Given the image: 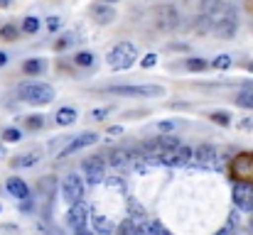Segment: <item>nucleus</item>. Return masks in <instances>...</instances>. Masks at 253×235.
Instances as JSON below:
<instances>
[{
  "instance_id": "nucleus-1",
  "label": "nucleus",
  "mask_w": 253,
  "mask_h": 235,
  "mask_svg": "<svg viewBox=\"0 0 253 235\" xmlns=\"http://www.w3.org/2000/svg\"><path fill=\"white\" fill-rule=\"evenodd\" d=\"M204 15H209V20H211V32H216L219 37H224V39H231L234 34H236V30H239V15H236V7L231 5V2H219L214 10H209V12H204Z\"/></svg>"
},
{
  "instance_id": "nucleus-2",
  "label": "nucleus",
  "mask_w": 253,
  "mask_h": 235,
  "mask_svg": "<svg viewBox=\"0 0 253 235\" xmlns=\"http://www.w3.org/2000/svg\"><path fill=\"white\" fill-rule=\"evenodd\" d=\"M108 67L116 69V71H126L130 69L135 62H138V49L130 44V42H118L111 52H108Z\"/></svg>"
},
{
  "instance_id": "nucleus-3",
  "label": "nucleus",
  "mask_w": 253,
  "mask_h": 235,
  "mask_svg": "<svg viewBox=\"0 0 253 235\" xmlns=\"http://www.w3.org/2000/svg\"><path fill=\"white\" fill-rule=\"evenodd\" d=\"M20 98L30 105H44L54 101V88L49 83H25L20 86Z\"/></svg>"
},
{
  "instance_id": "nucleus-4",
  "label": "nucleus",
  "mask_w": 253,
  "mask_h": 235,
  "mask_svg": "<svg viewBox=\"0 0 253 235\" xmlns=\"http://www.w3.org/2000/svg\"><path fill=\"white\" fill-rule=\"evenodd\" d=\"M231 176L236 181H251L253 184V152H241L231 162Z\"/></svg>"
},
{
  "instance_id": "nucleus-5",
  "label": "nucleus",
  "mask_w": 253,
  "mask_h": 235,
  "mask_svg": "<svg viewBox=\"0 0 253 235\" xmlns=\"http://www.w3.org/2000/svg\"><path fill=\"white\" fill-rule=\"evenodd\" d=\"M179 10L174 7V5H160V7H155V25L160 27V30H174V27H179Z\"/></svg>"
},
{
  "instance_id": "nucleus-6",
  "label": "nucleus",
  "mask_w": 253,
  "mask_h": 235,
  "mask_svg": "<svg viewBox=\"0 0 253 235\" xmlns=\"http://www.w3.org/2000/svg\"><path fill=\"white\" fill-rule=\"evenodd\" d=\"M62 196H64V201H67L69 206L77 203V201H82V199H84V181H82V176L69 174V176L62 181Z\"/></svg>"
},
{
  "instance_id": "nucleus-7",
  "label": "nucleus",
  "mask_w": 253,
  "mask_h": 235,
  "mask_svg": "<svg viewBox=\"0 0 253 235\" xmlns=\"http://www.w3.org/2000/svg\"><path fill=\"white\" fill-rule=\"evenodd\" d=\"M108 93H116V96H143V98H150V96H163L165 88L163 86H111Z\"/></svg>"
},
{
  "instance_id": "nucleus-8",
  "label": "nucleus",
  "mask_w": 253,
  "mask_h": 235,
  "mask_svg": "<svg viewBox=\"0 0 253 235\" xmlns=\"http://www.w3.org/2000/svg\"><path fill=\"white\" fill-rule=\"evenodd\" d=\"M82 169H84V176L88 184H101L106 179V167H103V159L101 155H93L82 162Z\"/></svg>"
},
{
  "instance_id": "nucleus-9",
  "label": "nucleus",
  "mask_w": 253,
  "mask_h": 235,
  "mask_svg": "<svg viewBox=\"0 0 253 235\" xmlns=\"http://www.w3.org/2000/svg\"><path fill=\"white\" fill-rule=\"evenodd\" d=\"M234 203L239 211H253V184L251 181H236L234 184Z\"/></svg>"
},
{
  "instance_id": "nucleus-10",
  "label": "nucleus",
  "mask_w": 253,
  "mask_h": 235,
  "mask_svg": "<svg viewBox=\"0 0 253 235\" xmlns=\"http://www.w3.org/2000/svg\"><path fill=\"white\" fill-rule=\"evenodd\" d=\"M194 162H197V167H202V169H216V167H219V152H216V147H211V145H199V147L194 150Z\"/></svg>"
},
{
  "instance_id": "nucleus-11",
  "label": "nucleus",
  "mask_w": 253,
  "mask_h": 235,
  "mask_svg": "<svg viewBox=\"0 0 253 235\" xmlns=\"http://www.w3.org/2000/svg\"><path fill=\"white\" fill-rule=\"evenodd\" d=\"M88 15H91L98 25H111V22L116 20V10H113L108 2H101V0L88 7Z\"/></svg>"
},
{
  "instance_id": "nucleus-12",
  "label": "nucleus",
  "mask_w": 253,
  "mask_h": 235,
  "mask_svg": "<svg viewBox=\"0 0 253 235\" xmlns=\"http://www.w3.org/2000/svg\"><path fill=\"white\" fill-rule=\"evenodd\" d=\"M86 221H88V206H86L84 201H77V203H72V208H69V216H67V223L77 231V228H86Z\"/></svg>"
},
{
  "instance_id": "nucleus-13",
  "label": "nucleus",
  "mask_w": 253,
  "mask_h": 235,
  "mask_svg": "<svg viewBox=\"0 0 253 235\" xmlns=\"http://www.w3.org/2000/svg\"><path fill=\"white\" fill-rule=\"evenodd\" d=\"M98 142V135L96 133H84V135H79L77 140H72L62 152H59V157H69L74 155V152H79V150H84V147H88V145H96Z\"/></svg>"
},
{
  "instance_id": "nucleus-14",
  "label": "nucleus",
  "mask_w": 253,
  "mask_h": 235,
  "mask_svg": "<svg viewBox=\"0 0 253 235\" xmlns=\"http://www.w3.org/2000/svg\"><path fill=\"white\" fill-rule=\"evenodd\" d=\"M7 191H10V196H15V199H22V201H27L30 199V186L20 179V176H10L7 179Z\"/></svg>"
},
{
  "instance_id": "nucleus-15",
  "label": "nucleus",
  "mask_w": 253,
  "mask_h": 235,
  "mask_svg": "<svg viewBox=\"0 0 253 235\" xmlns=\"http://www.w3.org/2000/svg\"><path fill=\"white\" fill-rule=\"evenodd\" d=\"M108 162L116 167V169H128L133 164V152L130 150H113L108 155Z\"/></svg>"
},
{
  "instance_id": "nucleus-16",
  "label": "nucleus",
  "mask_w": 253,
  "mask_h": 235,
  "mask_svg": "<svg viewBox=\"0 0 253 235\" xmlns=\"http://www.w3.org/2000/svg\"><path fill=\"white\" fill-rule=\"evenodd\" d=\"M91 223H93V231L98 235H111L113 233V223L106 218V216H91Z\"/></svg>"
},
{
  "instance_id": "nucleus-17",
  "label": "nucleus",
  "mask_w": 253,
  "mask_h": 235,
  "mask_svg": "<svg viewBox=\"0 0 253 235\" xmlns=\"http://www.w3.org/2000/svg\"><path fill=\"white\" fill-rule=\"evenodd\" d=\"M77 123V110L74 108H59L57 110V125L67 128V125H74Z\"/></svg>"
},
{
  "instance_id": "nucleus-18",
  "label": "nucleus",
  "mask_w": 253,
  "mask_h": 235,
  "mask_svg": "<svg viewBox=\"0 0 253 235\" xmlns=\"http://www.w3.org/2000/svg\"><path fill=\"white\" fill-rule=\"evenodd\" d=\"M40 157H42L40 150L27 152V155H22L20 159H12V167H15V169H20V167H32V164H37V162H40Z\"/></svg>"
},
{
  "instance_id": "nucleus-19",
  "label": "nucleus",
  "mask_w": 253,
  "mask_h": 235,
  "mask_svg": "<svg viewBox=\"0 0 253 235\" xmlns=\"http://www.w3.org/2000/svg\"><path fill=\"white\" fill-rule=\"evenodd\" d=\"M236 105L253 110V83L251 86H246L244 91H239V96H236Z\"/></svg>"
},
{
  "instance_id": "nucleus-20",
  "label": "nucleus",
  "mask_w": 253,
  "mask_h": 235,
  "mask_svg": "<svg viewBox=\"0 0 253 235\" xmlns=\"http://www.w3.org/2000/svg\"><path fill=\"white\" fill-rule=\"evenodd\" d=\"M42 69H44V62H42V59H27V62L22 64V71H25L27 76H37V74H42Z\"/></svg>"
},
{
  "instance_id": "nucleus-21",
  "label": "nucleus",
  "mask_w": 253,
  "mask_h": 235,
  "mask_svg": "<svg viewBox=\"0 0 253 235\" xmlns=\"http://www.w3.org/2000/svg\"><path fill=\"white\" fill-rule=\"evenodd\" d=\"M116 233L118 235H138V223H135L133 218H126V221L116 228Z\"/></svg>"
},
{
  "instance_id": "nucleus-22",
  "label": "nucleus",
  "mask_w": 253,
  "mask_h": 235,
  "mask_svg": "<svg viewBox=\"0 0 253 235\" xmlns=\"http://www.w3.org/2000/svg\"><path fill=\"white\" fill-rule=\"evenodd\" d=\"M209 120L226 128V125H231V113H226V110H214V113L209 115Z\"/></svg>"
},
{
  "instance_id": "nucleus-23",
  "label": "nucleus",
  "mask_w": 253,
  "mask_h": 235,
  "mask_svg": "<svg viewBox=\"0 0 253 235\" xmlns=\"http://www.w3.org/2000/svg\"><path fill=\"white\" fill-rule=\"evenodd\" d=\"M128 211H130V218L135 221V223H140V221H145V208L143 206H138L133 199L128 201Z\"/></svg>"
},
{
  "instance_id": "nucleus-24",
  "label": "nucleus",
  "mask_w": 253,
  "mask_h": 235,
  "mask_svg": "<svg viewBox=\"0 0 253 235\" xmlns=\"http://www.w3.org/2000/svg\"><path fill=\"white\" fill-rule=\"evenodd\" d=\"M17 34H20V30H17L15 25H2V27H0V37H2L5 42H15Z\"/></svg>"
},
{
  "instance_id": "nucleus-25",
  "label": "nucleus",
  "mask_w": 253,
  "mask_h": 235,
  "mask_svg": "<svg viewBox=\"0 0 253 235\" xmlns=\"http://www.w3.org/2000/svg\"><path fill=\"white\" fill-rule=\"evenodd\" d=\"M93 59H96V57H93V54H91V52H79V54H74V64H77V67H93Z\"/></svg>"
},
{
  "instance_id": "nucleus-26",
  "label": "nucleus",
  "mask_w": 253,
  "mask_h": 235,
  "mask_svg": "<svg viewBox=\"0 0 253 235\" xmlns=\"http://www.w3.org/2000/svg\"><path fill=\"white\" fill-rule=\"evenodd\" d=\"M37 30H40V17H32V15L25 17V22H22V32H25V34H35Z\"/></svg>"
},
{
  "instance_id": "nucleus-27",
  "label": "nucleus",
  "mask_w": 253,
  "mask_h": 235,
  "mask_svg": "<svg viewBox=\"0 0 253 235\" xmlns=\"http://www.w3.org/2000/svg\"><path fill=\"white\" fill-rule=\"evenodd\" d=\"M231 64H234V59H231L229 54H219V57L211 62V67H214V69H219V71H226Z\"/></svg>"
},
{
  "instance_id": "nucleus-28",
  "label": "nucleus",
  "mask_w": 253,
  "mask_h": 235,
  "mask_svg": "<svg viewBox=\"0 0 253 235\" xmlns=\"http://www.w3.org/2000/svg\"><path fill=\"white\" fill-rule=\"evenodd\" d=\"M160 147H163V150L179 147V137H177V135H160Z\"/></svg>"
},
{
  "instance_id": "nucleus-29",
  "label": "nucleus",
  "mask_w": 253,
  "mask_h": 235,
  "mask_svg": "<svg viewBox=\"0 0 253 235\" xmlns=\"http://www.w3.org/2000/svg\"><path fill=\"white\" fill-rule=\"evenodd\" d=\"M74 42H77V37H74V34H62V39H57L54 49H57V52H64V49H67V47H72Z\"/></svg>"
},
{
  "instance_id": "nucleus-30",
  "label": "nucleus",
  "mask_w": 253,
  "mask_h": 235,
  "mask_svg": "<svg viewBox=\"0 0 253 235\" xmlns=\"http://www.w3.org/2000/svg\"><path fill=\"white\" fill-rule=\"evenodd\" d=\"M138 235H155V223L153 221H140L138 223Z\"/></svg>"
},
{
  "instance_id": "nucleus-31",
  "label": "nucleus",
  "mask_w": 253,
  "mask_h": 235,
  "mask_svg": "<svg viewBox=\"0 0 253 235\" xmlns=\"http://www.w3.org/2000/svg\"><path fill=\"white\" fill-rule=\"evenodd\" d=\"M187 69H189V71H204V69H207V62L192 57V59H187Z\"/></svg>"
},
{
  "instance_id": "nucleus-32",
  "label": "nucleus",
  "mask_w": 253,
  "mask_h": 235,
  "mask_svg": "<svg viewBox=\"0 0 253 235\" xmlns=\"http://www.w3.org/2000/svg\"><path fill=\"white\" fill-rule=\"evenodd\" d=\"M22 137V133L17 130V128H7V130H2V140L5 142H17Z\"/></svg>"
},
{
  "instance_id": "nucleus-33",
  "label": "nucleus",
  "mask_w": 253,
  "mask_h": 235,
  "mask_svg": "<svg viewBox=\"0 0 253 235\" xmlns=\"http://www.w3.org/2000/svg\"><path fill=\"white\" fill-rule=\"evenodd\" d=\"M54 184H57V181H54V176H44V179L40 181V191L49 196V194H52V189H54Z\"/></svg>"
},
{
  "instance_id": "nucleus-34",
  "label": "nucleus",
  "mask_w": 253,
  "mask_h": 235,
  "mask_svg": "<svg viewBox=\"0 0 253 235\" xmlns=\"http://www.w3.org/2000/svg\"><path fill=\"white\" fill-rule=\"evenodd\" d=\"M234 231H236V213H231V218H229V223L219 231L216 235H234Z\"/></svg>"
},
{
  "instance_id": "nucleus-35",
  "label": "nucleus",
  "mask_w": 253,
  "mask_h": 235,
  "mask_svg": "<svg viewBox=\"0 0 253 235\" xmlns=\"http://www.w3.org/2000/svg\"><path fill=\"white\" fill-rule=\"evenodd\" d=\"M158 64V54L155 52H150V54H145L143 59H140V67H145V69H153Z\"/></svg>"
},
{
  "instance_id": "nucleus-36",
  "label": "nucleus",
  "mask_w": 253,
  "mask_h": 235,
  "mask_svg": "<svg viewBox=\"0 0 253 235\" xmlns=\"http://www.w3.org/2000/svg\"><path fill=\"white\" fill-rule=\"evenodd\" d=\"M42 125H44V118H40V115H30L27 118V128L30 130H40Z\"/></svg>"
},
{
  "instance_id": "nucleus-37",
  "label": "nucleus",
  "mask_w": 253,
  "mask_h": 235,
  "mask_svg": "<svg viewBox=\"0 0 253 235\" xmlns=\"http://www.w3.org/2000/svg\"><path fill=\"white\" fill-rule=\"evenodd\" d=\"M47 27H49V32H57V30L62 27V17H57V15L47 17Z\"/></svg>"
},
{
  "instance_id": "nucleus-38",
  "label": "nucleus",
  "mask_w": 253,
  "mask_h": 235,
  "mask_svg": "<svg viewBox=\"0 0 253 235\" xmlns=\"http://www.w3.org/2000/svg\"><path fill=\"white\" fill-rule=\"evenodd\" d=\"M158 128H160L163 133H169V130H174V128H177V123H174V120H165V123H160Z\"/></svg>"
},
{
  "instance_id": "nucleus-39",
  "label": "nucleus",
  "mask_w": 253,
  "mask_h": 235,
  "mask_svg": "<svg viewBox=\"0 0 253 235\" xmlns=\"http://www.w3.org/2000/svg\"><path fill=\"white\" fill-rule=\"evenodd\" d=\"M153 223H155V235H172L168 228L163 226V223H158V221H153Z\"/></svg>"
},
{
  "instance_id": "nucleus-40",
  "label": "nucleus",
  "mask_w": 253,
  "mask_h": 235,
  "mask_svg": "<svg viewBox=\"0 0 253 235\" xmlns=\"http://www.w3.org/2000/svg\"><path fill=\"white\" fill-rule=\"evenodd\" d=\"M106 113H108V108H96V110L91 113V118H96V120H101V118H103Z\"/></svg>"
},
{
  "instance_id": "nucleus-41",
  "label": "nucleus",
  "mask_w": 253,
  "mask_h": 235,
  "mask_svg": "<svg viewBox=\"0 0 253 235\" xmlns=\"http://www.w3.org/2000/svg\"><path fill=\"white\" fill-rule=\"evenodd\" d=\"M108 133H111V135H121L123 128H121V125H113V128H108Z\"/></svg>"
},
{
  "instance_id": "nucleus-42",
  "label": "nucleus",
  "mask_w": 253,
  "mask_h": 235,
  "mask_svg": "<svg viewBox=\"0 0 253 235\" xmlns=\"http://www.w3.org/2000/svg\"><path fill=\"white\" fill-rule=\"evenodd\" d=\"M7 64V54L5 52H0V67H5Z\"/></svg>"
},
{
  "instance_id": "nucleus-43",
  "label": "nucleus",
  "mask_w": 253,
  "mask_h": 235,
  "mask_svg": "<svg viewBox=\"0 0 253 235\" xmlns=\"http://www.w3.org/2000/svg\"><path fill=\"white\" fill-rule=\"evenodd\" d=\"M77 235H91V233H88L86 228H77Z\"/></svg>"
},
{
  "instance_id": "nucleus-44",
  "label": "nucleus",
  "mask_w": 253,
  "mask_h": 235,
  "mask_svg": "<svg viewBox=\"0 0 253 235\" xmlns=\"http://www.w3.org/2000/svg\"><path fill=\"white\" fill-rule=\"evenodd\" d=\"M10 2H12V0H0V7H7Z\"/></svg>"
},
{
  "instance_id": "nucleus-45",
  "label": "nucleus",
  "mask_w": 253,
  "mask_h": 235,
  "mask_svg": "<svg viewBox=\"0 0 253 235\" xmlns=\"http://www.w3.org/2000/svg\"><path fill=\"white\" fill-rule=\"evenodd\" d=\"M101 2H108V5H113V2H118V0H101Z\"/></svg>"
},
{
  "instance_id": "nucleus-46",
  "label": "nucleus",
  "mask_w": 253,
  "mask_h": 235,
  "mask_svg": "<svg viewBox=\"0 0 253 235\" xmlns=\"http://www.w3.org/2000/svg\"><path fill=\"white\" fill-rule=\"evenodd\" d=\"M249 228H251V233H253V216H251V223H249Z\"/></svg>"
},
{
  "instance_id": "nucleus-47",
  "label": "nucleus",
  "mask_w": 253,
  "mask_h": 235,
  "mask_svg": "<svg viewBox=\"0 0 253 235\" xmlns=\"http://www.w3.org/2000/svg\"><path fill=\"white\" fill-rule=\"evenodd\" d=\"M246 69H249V71H253V62H251V64H249V67H246Z\"/></svg>"
}]
</instances>
